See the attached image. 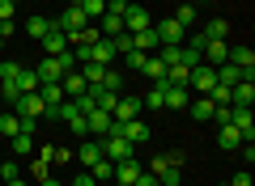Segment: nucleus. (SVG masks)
<instances>
[{
	"label": "nucleus",
	"instance_id": "412c9836",
	"mask_svg": "<svg viewBox=\"0 0 255 186\" xmlns=\"http://www.w3.org/2000/svg\"><path fill=\"white\" fill-rule=\"evenodd\" d=\"M17 131H21V119L13 115V110H4V115H0V140H13Z\"/></svg>",
	"mask_w": 255,
	"mask_h": 186
},
{
	"label": "nucleus",
	"instance_id": "39448f33",
	"mask_svg": "<svg viewBox=\"0 0 255 186\" xmlns=\"http://www.w3.org/2000/svg\"><path fill=\"white\" fill-rule=\"evenodd\" d=\"M230 106L234 110H251L255 106V80H238V85L230 89Z\"/></svg>",
	"mask_w": 255,
	"mask_h": 186
},
{
	"label": "nucleus",
	"instance_id": "4c0bfd02",
	"mask_svg": "<svg viewBox=\"0 0 255 186\" xmlns=\"http://www.w3.org/2000/svg\"><path fill=\"white\" fill-rule=\"evenodd\" d=\"M124 63H128L132 72H140V68H145V51H128V55H124Z\"/></svg>",
	"mask_w": 255,
	"mask_h": 186
},
{
	"label": "nucleus",
	"instance_id": "2eb2a0df",
	"mask_svg": "<svg viewBox=\"0 0 255 186\" xmlns=\"http://www.w3.org/2000/svg\"><path fill=\"white\" fill-rule=\"evenodd\" d=\"M187 110H191V119H196V123H213V110H217V102H209V98H191Z\"/></svg>",
	"mask_w": 255,
	"mask_h": 186
},
{
	"label": "nucleus",
	"instance_id": "6ab92c4d",
	"mask_svg": "<svg viewBox=\"0 0 255 186\" xmlns=\"http://www.w3.org/2000/svg\"><path fill=\"white\" fill-rule=\"evenodd\" d=\"M238 80H247V76H243V72H238V68H234V63H230V60H226V63H217V85L234 89Z\"/></svg>",
	"mask_w": 255,
	"mask_h": 186
},
{
	"label": "nucleus",
	"instance_id": "c03bdc74",
	"mask_svg": "<svg viewBox=\"0 0 255 186\" xmlns=\"http://www.w3.org/2000/svg\"><path fill=\"white\" fill-rule=\"evenodd\" d=\"M73 186H98V182H94V174H77V182Z\"/></svg>",
	"mask_w": 255,
	"mask_h": 186
},
{
	"label": "nucleus",
	"instance_id": "dca6fc26",
	"mask_svg": "<svg viewBox=\"0 0 255 186\" xmlns=\"http://www.w3.org/2000/svg\"><path fill=\"white\" fill-rule=\"evenodd\" d=\"M102 161V148H98V140H85L81 148H77V165H85V169H94Z\"/></svg>",
	"mask_w": 255,
	"mask_h": 186
},
{
	"label": "nucleus",
	"instance_id": "79ce46f5",
	"mask_svg": "<svg viewBox=\"0 0 255 186\" xmlns=\"http://www.w3.org/2000/svg\"><path fill=\"white\" fill-rule=\"evenodd\" d=\"M13 13H17V4H9V0H0V21H13Z\"/></svg>",
	"mask_w": 255,
	"mask_h": 186
},
{
	"label": "nucleus",
	"instance_id": "473e14b6",
	"mask_svg": "<svg viewBox=\"0 0 255 186\" xmlns=\"http://www.w3.org/2000/svg\"><path fill=\"white\" fill-rule=\"evenodd\" d=\"M38 93H43L47 106H60V102H64V89L60 85H38Z\"/></svg>",
	"mask_w": 255,
	"mask_h": 186
},
{
	"label": "nucleus",
	"instance_id": "a19ab883",
	"mask_svg": "<svg viewBox=\"0 0 255 186\" xmlns=\"http://www.w3.org/2000/svg\"><path fill=\"white\" fill-rule=\"evenodd\" d=\"M132 186H162V182H157V174H149V169H140V178H136Z\"/></svg>",
	"mask_w": 255,
	"mask_h": 186
},
{
	"label": "nucleus",
	"instance_id": "bb28decb",
	"mask_svg": "<svg viewBox=\"0 0 255 186\" xmlns=\"http://www.w3.org/2000/svg\"><path fill=\"white\" fill-rule=\"evenodd\" d=\"M77 9H81L90 21H98L102 13H107V0H77Z\"/></svg>",
	"mask_w": 255,
	"mask_h": 186
},
{
	"label": "nucleus",
	"instance_id": "a18cd8bd",
	"mask_svg": "<svg viewBox=\"0 0 255 186\" xmlns=\"http://www.w3.org/2000/svg\"><path fill=\"white\" fill-rule=\"evenodd\" d=\"M38 186H60V182H55V178H43V182H38Z\"/></svg>",
	"mask_w": 255,
	"mask_h": 186
},
{
	"label": "nucleus",
	"instance_id": "aec40b11",
	"mask_svg": "<svg viewBox=\"0 0 255 186\" xmlns=\"http://www.w3.org/2000/svg\"><path fill=\"white\" fill-rule=\"evenodd\" d=\"M132 43H136V51H145V55H153L157 47H162V43H157V34H153V26L140 30V34H132Z\"/></svg>",
	"mask_w": 255,
	"mask_h": 186
},
{
	"label": "nucleus",
	"instance_id": "9b49d317",
	"mask_svg": "<svg viewBox=\"0 0 255 186\" xmlns=\"http://www.w3.org/2000/svg\"><path fill=\"white\" fill-rule=\"evenodd\" d=\"M230 127H238L243 144H251V140H255V115H251V110H234V115H230Z\"/></svg>",
	"mask_w": 255,
	"mask_h": 186
},
{
	"label": "nucleus",
	"instance_id": "a211bd4d",
	"mask_svg": "<svg viewBox=\"0 0 255 186\" xmlns=\"http://www.w3.org/2000/svg\"><path fill=\"white\" fill-rule=\"evenodd\" d=\"M187 102H191V89H183V85L166 89V110H187Z\"/></svg>",
	"mask_w": 255,
	"mask_h": 186
},
{
	"label": "nucleus",
	"instance_id": "b1692460",
	"mask_svg": "<svg viewBox=\"0 0 255 186\" xmlns=\"http://www.w3.org/2000/svg\"><path fill=\"white\" fill-rule=\"evenodd\" d=\"M174 21H179L183 30L196 26V4H191V0H179V9H174Z\"/></svg>",
	"mask_w": 255,
	"mask_h": 186
},
{
	"label": "nucleus",
	"instance_id": "7c9ffc66",
	"mask_svg": "<svg viewBox=\"0 0 255 186\" xmlns=\"http://www.w3.org/2000/svg\"><path fill=\"white\" fill-rule=\"evenodd\" d=\"M90 174H94V182H111V178H115V161H107V157H102L98 165L90 169Z\"/></svg>",
	"mask_w": 255,
	"mask_h": 186
},
{
	"label": "nucleus",
	"instance_id": "9d476101",
	"mask_svg": "<svg viewBox=\"0 0 255 186\" xmlns=\"http://www.w3.org/2000/svg\"><path fill=\"white\" fill-rule=\"evenodd\" d=\"M140 98H119L115 102V110H111V119H115V123H128V119H140Z\"/></svg>",
	"mask_w": 255,
	"mask_h": 186
},
{
	"label": "nucleus",
	"instance_id": "6e6552de",
	"mask_svg": "<svg viewBox=\"0 0 255 186\" xmlns=\"http://www.w3.org/2000/svg\"><path fill=\"white\" fill-rule=\"evenodd\" d=\"M153 34H157V43H162V47H179L183 43V34H187V30H183L179 26V21H162V26H153Z\"/></svg>",
	"mask_w": 255,
	"mask_h": 186
},
{
	"label": "nucleus",
	"instance_id": "3c124183",
	"mask_svg": "<svg viewBox=\"0 0 255 186\" xmlns=\"http://www.w3.org/2000/svg\"><path fill=\"white\" fill-rule=\"evenodd\" d=\"M221 186H230V182H221Z\"/></svg>",
	"mask_w": 255,
	"mask_h": 186
},
{
	"label": "nucleus",
	"instance_id": "f03ea898",
	"mask_svg": "<svg viewBox=\"0 0 255 186\" xmlns=\"http://www.w3.org/2000/svg\"><path fill=\"white\" fill-rule=\"evenodd\" d=\"M98 148H102V157H107V161H115V165H119V161H128L132 152H136L132 144L124 140V135H102V140H98Z\"/></svg>",
	"mask_w": 255,
	"mask_h": 186
},
{
	"label": "nucleus",
	"instance_id": "8fccbe9b",
	"mask_svg": "<svg viewBox=\"0 0 255 186\" xmlns=\"http://www.w3.org/2000/svg\"><path fill=\"white\" fill-rule=\"evenodd\" d=\"M9 4H21V0H9Z\"/></svg>",
	"mask_w": 255,
	"mask_h": 186
},
{
	"label": "nucleus",
	"instance_id": "4468645a",
	"mask_svg": "<svg viewBox=\"0 0 255 186\" xmlns=\"http://www.w3.org/2000/svg\"><path fill=\"white\" fill-rule=\"evenodd\" d=\"M90 60L102 63V68H111V60H119V55H115V43H111V38H98V43L90 47Z\"/></svg>",
	"mask_w": 255,
	"mask_h": 186
},
{
	"label": "nucleus",
	"instance_id": "c9c22d12",
	"mask_svg": "<svg viewBox=\"0 0 255 186\" xmlns=\"http://www.w3.org/2000/svg\"><path fill=\"white\" fill-rule=\"evenodd\" d=\"M17 72H21L17 60H0V80H17Z\"/></svg>",
	"mask_w": 255,
	"mask_h": 186
},
{
	"label": "nucleus",
	"instance_id": "ea45409f",
	"mask_svg": "<svg viewBox=\"0 0 255 186\" xmlns=\"http://www.w3.org/2000/svg\"><path fill=\"white\" fill-rule=\"evenodd\" d=\"M128 4H132V0H107V13H115V17H124V13H128Z\"/></svg>",
	"mask_w": 255,
	"mask_h": 186
},
{
	"label": "nucleus",
	"instance_id": "5701e85b",
	"mask_svg": "<svg viewBox=\"0 0 255 186\" xmlns=\"http://www.w3.org/2000/svg\"><path fill=\"white\" fill-rule=\"evenodd\" d=\"M200 38H204V43H209V38H230V21H221V17H213L209 26L200 30Z\"/></svg>",
	"mask_w": 255,
	"mask_h": 186
},
{
	"label": "nucleus",
	"instance_id": "20e7f679",
	"mask_svg": "<svg viewBox=\"0 0 255 186\" xmlns=\"http://www.w3.org/2000/svg\"><path fill=\"white\" fill-rule=\"evenodd\" d=\"M115 135H124L132 148L149 144V127H145V119H128V123H115Z\"/></svg>",
	"mask_w": 255,
	"mask_h": 186
},
{
	"label": "nucleus",
	"instance_id": "cd10ccee",
	"mask_svg": "<svg viewBox=\"0 0 255 186\" xmlns=\"http://www.w3.org/2000/svg\"><path fill=\"white\" fill-rule=\"evenodd\" d=\"M81 76H85V85H102V76H107V68H102V63H81Z\"/></svg>",
	"mask_w": 255,
	"mask_h": 186
},
{
	"label": "nucleus",
	"instance_id": "de8ad7c7",
	"mask_svg": "<svg viewBox=\"0 0 255 186\" xmlns=\"http://www.w3.org/2000/svg\"><path fill=\"white\" fill-rule=\"evenodd\" d=\"M0 51H4V34H0Z\"/></svg>",
	"mask_w": 255,
	"mask_h": 186
},
{
	"label": "nucleus",
	"instance_id": "e433bc0d",
	"mask_svg": "<svg viewBox=\"0 0 255 186\" xmlns=\"http://www.w3.org/2000/svg\"><path fill=\"white\" fill-rule=\"evenodd\" d=\"M102 89H111V93H119V89H124V76H119L115 68H107V76H102Z\"/></svg>",
	"mask_w": 255,
	"mask_h": 186
},
{
	"label": "nucleus",
	"instance_id": "a878e982",
	"mask_svg": "<svg viewBox=\"0 0 255 186\" xmlns=\"http://www.w3.org/2000/svg\"><path fill=\"white\" fill-rule=\"evenodd\" d=\"M217 144H221V148H238V144H243V135H238V127H217Z\"/></svg>",
	"mask_w": 255,
	"mask_h": 186
},
{
	"label": "nucleus",
	"instance_id": "1a4fd4ad",
	"mask_svg": "<svg viewBox=\"0 0 255 186\" xmlns=\"http://www.w3.org/2000/svg\"><path fill=\"white\" fill-rule=\"evenodd\" d=\"M153 21H149V13L140 9V4H128V13H124V30L128 34H140V30H149Z\"/></svg>",
	"mask_w": 255,
	"mask_h": 186
},
{
	"label": "nucleus",
	"instance_id": "49530a36",
	"mask_svg": "<svg viewBox=\"0 0 255 186\" xmlns=\"http://www.w3.org/2000/svg\"><path fill=\"white\" fill-rule=\"evenodd\" d=\"M4 186H26V182H21V178H13V182H4Z\"/></svg>",
	"mask_w": 255,
	"mask_h": 186
},
{
	"label": "nucleus",
	"instance_id": "f257e3e1",
	"mask_svg": "<svg viewBox=\"0 0 255 186\" xmlns=\"http://www.w3.org/2000/svg\"><path fill=\"white\" fill-rule=\"evenodd\" d=\"M13 115L17 119H47V102H43V93H21L17 102H13Z\"/></svg>",
	"mask_w": 255,
	"mask_h": 186
},
{
	"label": "nucleus",
	"instance_id": "f3484780",
	"mask_svg": "<svg viewBox=\"0 0 255 186\" xmlns=\"http://www.w3.org/2000/svg\"><path fill=\"white\" fill-rule=\"evenodd\" d=\"M140 169H145V165H140L136 157L119 161V165H115V182H136V178H140Z\"/></svg>",
	"mask_w": 255,
	"mask_h": 186
},
{
	"label": "nucleus",
	"instance_id": "7ed1b4c3",
	"mask_svg": "<svg viewBox=\"0 0 255 186\" xmlns=\"http://www.w3.org/2000/svg\"><path fill=\"white\" fill-rule=\"evenodd\" d=\"M217 85V68H213V63H196V68H191V80H187V89L191 93H209V89Z\"/></svg>",
	"mask_w": 255,
	"mask_h": 186
},
{
	"label": "nucleus",
	"instance_id": "72a5a7b5",
	"mask_svg": "<svg viewBox=\"0 0 255 186\" xmlns=\"http://www.w3.org/2000/svg\"><path fill=\"white\" fill-rule=\"evenodd\" d=\"M111 43H115V55H119V60H124L128 51H136V43H132V34H128V30H124V34H115Z\"/></svg>",
	"mask_w": 255,
	"mask_h": 186
},
{
	"label": "nucleus",
	"instance_id": "c85d7f7f",
	"mask_svg": "<svg viewBox=\"0 0 255 186\" xmlns=\"http://www.w3.org/2000/svg\"><path fill=\"white\" fill-rule=\"evenodd\" d=\"M17 89H21V93H38V76H34V68H21V72H17Z\"/></svg>",
	"mask_w": 255,
	"mask_h": 186
},
{
	"label": "nucleus",
	"instance_id": "603ef678",
	"mask_svg": "<svg viewBox=\"0 0 255 186\" xmlns=\"http://www.w3.org/2000/svg\"><path fill=\"white\" fill-rule=\"evenodd\" d=\"M73 4H77V0H73Z\"/></svg>",
	"mask_w": 255,
	"mask_h": 186
},
{
	"label": "nucleus",
	"instance_id": "2f4dec72",
	"mask_svg": "<svg viewBox=\"0 0 255 186\" xmlns=\"http://www.w3.org/2000/svg\"><path fill=\"white\" fill-rule=\"evenodd\" d=\"M140 72H145V76H153V80H162V76H166V63L157 60V55H145V68H140Z\"/></svg>",
	"mask_w": 255,
	"mask_h": 186
},
{
	"label": "nucleus",
	"instance_id": "c756f323",
	"mask_svg": "<svg viewBox=\"0 0 255 186\" xmlns=\"http://www.w3.org/2000/svg\"><path fill=\"white\" fill-rule=\"evenodd\" d=\"M98 38H102V30H98V26H85V30H81V34H77L68 47H94Z\"/></svg>",
	"mask_w": 255,
	"mask_h": 186
},
{
	"label": "nucleus",
	"instance_id": "f704fd0d",
	"mask_svg": "<svg viewBox=\"0 0 255 186\" xmlns=\"http://www.w3.org/2000/svg\"><path fill=\"white\" fill-rule=\"evenodd\" d=\"M179 178H183V165H166L162 174H157V182L162 186H179Z\"/></svg>",
	"mask_w": 255,
	"mask_h": 186
},
{
	"label": "nucleus",
	"instance_id": "423d86ee",
	"mask_svg": "<svg viewBox=\"0 0 255 186\" xmlns=\"http://www.w3.org/2000/svg\"><path fill=\"white\" fill-rule=\"evenodd\" d=\"M230 63H234L247 80H255V51L251 47H230Z\"/></svg>",
	"mask_w": 255,
	"mask_h": 186
},
{
	"label": "nucleus",
	"instance_id": "4be33fe9",
	"mask_svg": "<svg viewBox=\"0 0 255 186\" xmlns=\"http://www.w3.org/2000/svg\"><path fill=\"white\" fill-rule=\"evenodd\" d=\"M51 26H55V21H47L43 13H38V17H30V21H26V34L34 38V43H43V34H47V30H51Z\"/></svg>",
	"mask_w": 255,
	"mask_h": 186
},
{
	"label": "nucleus",
	"instance_id": "f8f14e48",
	"mask_svg": "<svg viewBox=\"0 0 255 186\" xmlns=\"http://www.w3.org/2000/svg\"><path fill=\"white\" fill-rule=\"evenodd\" d=\"M43 51H47V55H64V51H68V34H64L60 26H51V30L43 34Z\"/></svg>",
	"mask_w": 255,
	"mask_h": 186
},
{
	"label": "nucleus",
	"instance_id": "37998d69",
	"mask_svg": "<svg viewBox=\"0 0 255 186\" xmlns=\"http://www.w3.org/2000/svg\"><path fill=\"white\" fill-rule=\"evenodd\" d=\"M230 186H251V174H247V169H238V174L230 178Z\"/></svg>",
	"mask_w": 255,
	"mask_h": 186
},
{
	"label": "nucleus",
	"instance_id": "0eeeda50",
	"mask_svg": "<svg viewBox=\"0 0 255 186\" xmlns=\"http://www.w3.org/2000/svg\"><path fill=\"white\" fill-rule=\"evenodd\" d=\"M34 76H38V85H60V76H64V63L55 60V55H47V60L34 68Z\"/></svg>",
	"mask_w": 255,
	"mask_h": 186
},
{
	"label": "nucleus",
	"instance_id": "58836bf2",
	"mask_svg": "<svg viewBox=\"0 0 255 186\" xmlns=\"http://www.w3.org/2000/svg\"><path fill=\"white\" fill-rule=\"evenodd\" d=\"M0 178H4V182H13V178H21L17 161H4V165H0Z\"/></svg>",
	"mask_w": 255,
	"mask_h": 186
},
{
	"label": "nucleus",
	"instance_id": "ddd939ff",
	"mask_svg": "<svg viewBox=\"0 0 255 186\" xmlns=\"http://www.w3.org/2000/svg\"><path fill=\"white\" fill-rule=\"evenodd\" d=\"M60 89H64V98H81V93H90V85H85L81 72H64V76H60Z\"/></svg>",
	"mask_w": 255,
	"mask_h": 186
},
{
	"label": "nucleus",
	"instance_id": "09e8293b",
	"mask_svg": "<svg viewBox=\"0 0 255 186\" xmlns=\"http://www.w3.org/2000/svg\"><path fill=\"white\" fill-rule=\"evenodd\" d=\"M115 186H132V182H115Z\"/></svg>",
	"mask_w": 255,
	"mask_h": 186
},
{
	"label": "nucleus",
	"instance_id": "393cba45",
	"mask_svg": "<svg viewBox=\"0 0 255 186\" xmlns=\"http://www.w3.org/2000/svg\"><path fill=\"white\" fill-rule=\"evenodd\" d=\"M9 148L17 152V157H30V152H34V135H26V131H17V135H13V140H9Z\"/></svg>",
	"mask_w": 255,
	"mask_h": 186
}]
</instances>
